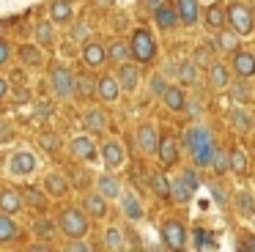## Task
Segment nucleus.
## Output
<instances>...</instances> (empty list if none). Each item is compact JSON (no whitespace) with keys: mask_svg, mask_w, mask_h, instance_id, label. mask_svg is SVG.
Returning <instances> with one entry per match:
<instances>
[{"mask_svg":"<svg viewBox=\"0 0 255 252\" xmlns=\"http://www.w3.org/2000/svg\"><path fill=\"white\" fill-rule=\"evenodd\" d=\"M211 236L206 233V230H192V247L195 250H211L214 244H209Z\"/></svg>","mask_w":255,"mask_h":252,"instance_id":"nucleus-44","label":"nucleus"},{"mask_svg":"<svg viewBox=\"0 0 255 252\" xmlns=\"http://www.w3.org/2000/svg\"><path fill=\"white\" fill-rule=\"evenodd\" d=\"M162 104H165L170 113H184V104H187V93H184L181 85H176V82H167L165 93H162Z\"/></svg>","mask_w":255,"mask_h":252,"instance_id":"nucleus-15","label":"nucleus"},{"mask_svg":"<svg viewBox=\"0 0 255 252\" xmlns=\"http://www.w3.org/2000/svg\"><path fill=\"white\" fill-rule=\"evenodd\" d=\"M129 52H132V58L137 60V63H151V60L156 58L154 36H151L145 27H137V30L132 33V38H129Z\"/></svg>","mask_w":255,"mask_h":252,"instance_id":"nucleus-4","label":"nucleus"},{"mask_svg":"<svg viewBox=\"0 0 255 252\" xmlns=\"http://www.w3.org/2000/svg\"><path fill=\"white\" fill-rule=\"evenodd\" d=\"M165 88H167V77L165 74H154L148 80V91H151V96H154V99H159L162 93H165Z\"/></svg>","mask_w":255,"mask_h":252,"instance_id":"nucleus-43","label":"nucleus"},{"mask_svg":"<svg viewBox=\"0 0 255 252\" xmlns=\"http://www.w3.org/2000/svg\"><path fill=\"white\" fill-rule=\"evenodd\" d=\"M88 22H77V25H74V30H72V36L77 38V41H88Z\"/></svg>","mask_w":255,"mask_h":252,"instance_id":"nucleus-50","label":"nucleus"},{"mask_svg":"<svg viewBox=\"0 0 255 252\" xmlns=\"http://www.w3.org/2000/svg\"><path fill=\"white\" fill-rule=\"evenodd\" d=\"M209 189H211V197H214V203H217V206H220V208H228V203H231V200H228V192L222 189L220 184H211Z\"/></svg>","mask_w":255,"mask_h":252,"instance_id":"nucleus-46","label":"nucleus"},{"mask_svg":"<svg viewBox=\"0 0 255 252\" xmlns=\"http://www.w3.org/2000/svg\"><path fill=\"white\" fill-rule=\"evenodd\" d=\"M17 236H19V230H17V222L11 219V214L0 211V247H3V244H11Z\"/></svg>","mask_w":255,"mask_h":252,"instance_id":"nucleus-31","label":"nucleus"},{"mask_svg":"<svg viewBox=\"0 0 255 252\" xmlns=\"http://www.w3.org/2000/svg\"><path fill=\"white\" fill-rule=\"evenodd\" d=\"M143 3H145V8H151V11H154V8H159V5L165 3V0H143Z\"/></svg>","mask_w":255,"mask_h":252,"instance_id":"nucleus-58","label":"nucleus"},{"mask_svg":"<svg viewBox=\"0 0 255 252\" xmlns=\"http://www.w3.org/2000/svg\"><path fill=\"white\" fill-rule=\"evenodd\" d=\"M113 3V0H99V5H110Z\"/></svg>","mask_w":255,"mask_h":252,"instance_id":"nucleus-59","label":"nucleus"},{"mask_svg":"<svg viewBox=\"0 0 255 252\" xmlns=\"http://www.w3.org/2000/svg\"><path fill=\"white\" fill-rule=\"evenodd\" d=\"M228 27H231L236 36H250L255 30V16H253V8L244 3H231L228 5Z\"/></svg>","mask_w":255,"mask_h":252,"instance_id":"nucleus-5","label":"nucleus"},{"mask_svg":"<svg viewBox=\"0 0 255 252\" xmlns=\"http://www.w3.org/2000/svg\"><path fill=\"white\" fill-rule=\"evenodd\" d=\"M33 230H36V233H39V236H44V239H50V236L55 233V225H52L50 219H36Z\"/></svg>","mask_w":255,"mask_h":252,"instance_id":"nucleus-47","label":"nucleus"},{"mask_svg":"<svg viewBox=\"0 0 255 252\" xmlns=\"http://www.w3.org/2000/svg\"><path fill=\"white\" fill-rule=\"evenodd\" d=\"M148 186H151V192H154L156 197H162V200H170V181L165 178V173H151Z\"/></svg>","mask_w":255,"mask_h":252,"instance_id":"nucleus-36","label":"nucleus"},{"mask_svg":"<svg viewBox=\"0 0 255 252\" xmlns=\"http://www.w3.org/2000/svg\"><path fill=\"white\" fill-rule=\"evenodd\" d=\"M203 22H206V27L209 30H222V27H228V11H225V5L222 3H209L206 5V11H203Z\"/></svg>","mask_w":255,"mask_h":252,"instance_id":"nucleus-19","label":"nucleus"},{"mask_svg":"<svg viewBox=\"0 0 255 252\" xmlns=\"http://www.w3.org/2000/svg\"><path fill=\"white\" fill-rule=\"evenodd\" d=\"M8 93H11V82H8L6 77H0V99H6Z\"/></svg>","mask_w":255,"mask_h":252,"instance_id":"nucleus-56","label":"nucleus"},{"mask_svg":"<svg viewBox=\"0 0 255 252\" xmlns=\"http://www.w3.org/2000/svg\"><path fill=\"white\" fill-rule=\"evenodd\" d=\"M137 142H140V151L145 156H156V145H159V131H156L154 124H143L137 129Z\"/></svg>","mask_w":255,"mask_h":252,"instance_id":"nucleus-16","label":"nucleus"},{"mask_svg":"<svg viewBox=\"0 0 255 252\" xmlns=\"http://www.w3.org/2000/svg\"><path fill=\"white\" fill-rule=\"evenodd\" d=\"M121 85H118V80L113 74H102L99 80H96V96L102 99V102L107 104H116L118 99H121Z\"/></svg>","mask_w":255,"mask_h":252,"instance_id":"nucleus-12","label":"nucleus"},{"mask_svg":"<svg viewBox=\"0 0 255 252\" xmlns=\"http://www.w3.org/2000/svg\"><path fill=\"white\" fill-rule=\"evenodd\" d=\"M99 159L105 162L107 170H118L124 162H127V153H124V148H121L118 140H105L99 145Z\"/></svg>","mask_w":255,"mask_h":252,"instance_id":"nucleus-9","label":"nucleus"},{"mask_svg":"<svg viewBox=\"0 0 255 252\" xmlns=\"http://www.w3.org/2000/svg\"><path fill=\"white\" fill-rule=\"evenodd\" d=\"M118 203H121V214L129 219V222H140V219L145 217V208H143V203H140V197L134 195V192H124L121 189Z\"/></svg>","mask_w":255,"mask_h":252,"instance_id":"nucleus-11","label":"nucleus"},{"mask_svg":"<svg viewBox=\"0 0 255 252\" xmlns=\"http://www.w3.org/2000/svg\"><path fill=\"white\" fill-rule=\"evenodd\" d=\"M44 189L50 192L52 197H61V195H66V189H69V181H66V175H61V173H50L44 178Z\"/></svg>","mask_w":255,"mask_h":252,"instance_id":"nucleus-35","label":"nucleus"},{"mask_svg":"<svg viewBox=\"0 0 255 252\" xmlns=\"http://www.w3.org/2000/svg\"><path fill=\"white\" fill-rule=\"evenodd\" d=\"M231 124H233V129L242 131V134L253 131V118H250V113L244 110V104H236V107L231 110Z\"/></svg>","mask_w":255,"mask_h":252,"instance_id":"nucleus-30","label":"nucleus"},{"mask_svg":"<svg viewBox=\"0 0 255 252\" xmlns=\"http://www.w3.org/2000/svg\"><path fill=\"white\" fill-rule=\"evenodd\" d=\"M72 19H74L72 0H52V5H50V22H55V25H69Z\"/></svg>","mask_w":255,"mask_h":252,"instance_id":"nucleus-24","label":"nucleus"},{"mask_svg":"<svg viewBox=\"0 0 255 252\" xmlns=\"http://www.w3.org/2000/svg\"><path fill=\"white\" fill-rule=\"evenodd\" d=\"M211 170H217V173H228V153H222L220 148L214 151V156H211Z\"/></svg>","mask_w":255,"mask_h":252,"instance_id":"nucleus-45","label":"nucleus"},{"mask_svg":"<svg viewBox=\"0 0 255 252\" xmlns=\"http://www.w3.org/2000/svg\"><path fill=\"white\" fill-rule=\"evenodd\" d=\"M39 145L44 148V153H58V148H61V137H58L55 131H41Z\"/></svg>","mask_w":255,"mask_h":252,"instance_id":"nucleus-42","label":"nucleus"},{"mask_svg":"<svg viewBox=\"0 0 255 252\" xmlns=\"http://www.w3.org/2000/svg\"><path fill=\"white\" fill-rule=\"evenodd\" d=\"M105 247L107 250H113V252H121V250H127V244H124V230L121 228H107L105 230Z\"/></svg>","mask_w":255,"mask_h":252,"instance_id":"nucleus-37","label":"nucleus"},{"mask_svg":"<svg viewBox=\"0 0 255 252\" xmlns=\"http://www.w3.org/2000/svg\"><path fill=\"white\" fill-rule=\"evenodd\" d=\"M11 140H14V129L6 121H0V145H3V142H11Z\"/></svg>","mask_w":255,"mask_h":252,"instance_id":"nucleus-51","label":"nucleus"},{"mask_svg":"<svg viewBox=\"0 0 255 252\" xmlns=\"http://www.w3.org/2000/svg\"><path fill=\"white\" fill-rule=\"evenodd\" d=\"M69 151H72L74 159H80V162H88V164H94L96 159H99V145L94 142V137H91V134L74 137V140L69 142Z\"/></svg>","mask_w":255,"mask_h":252,"instance_id":"nucleus-8","label":"nucleus"},{"mask_svg":"<svg viewBox=\"0 0 255 252\" xmlns=\"http://www.w3.org/2000/svg\"><path fill=\"white\" fill-rule=\"evenodd\" d=\"M22 206H25L22 192H14V189H3V192H0V211H6V214H17Z\"/></svg>","mask_w":255,"mask_h":252,"instance_id":"nucleus-29","label":"nucleus"},{"mask_svg":"<svg viewBox=\"0 0 255 252\" xmlns=\"http://www.w3.org/2000/svg\"><path fill=\"white\" fill-rule=\"evenodd\" d=\"M80 58H83V63L88 66V69H99V66H105L107 55H105V47H102L99 41H83Z\"/></svg>","mask_w":255,"mask_h":252,"instance_id":"nucleus-17","label":"nucleus"},{"mask_svg":"<svg viewBox=\"0 0 255 252\" xmlns=\"http://www.w3.org/2000/svg\"><path fill=\"white\" fill-rule=\"evenodd\" d=\"M74 93L77 96H94L96 93V82L91 80V77H85V74H74Z\"/></svg>","mask_w":255,"mask_h":252,"instance_id":"nucleus-41","label":"nucleus"},{"mask_svg":"<svg viewBox=\"0 0 255 252\" xmlns=\"http://www.w3.org/2000/svg\"><path fill=\"white\" fill-rule=\"evenodd\" d=\"M176 11H178V19H181V25L187 27H195L200 19V0H176Z\"/></svg>","mask_w":255,"mask_h":252,"instance_id":"nucleus-20","label":"nucleus"},{"mask_svg":"<svg viewBox=\"0 0 255 252\" xmlns=\"http://www.w3.org/2000/svg\"><path fill=\"white\" fill-rule=\"evenodd\" d=\"M105 129H107V115H105V110H99V107L85 110V131H88V134H102Z\"/></svg>","mask_w":255,"mask_h":252,"instance_id":"nucleus-26","label":"nucleus"},{"mask_svg":"<svg viewBox=\"0 0 255 252\" xmlns=\"http://www.w3.org/2000/svg\"><path fill=\"white\" fill-rule=\"evenodd\" d=\"M66 252H91V247L80 244V241H72V244H66Z\"/></svg>","mask_w":255,"mask_h":252,"instance_id":"nucleus-55","label":"nucleus"},{"mask_svg":"<svg viewBox=\"0 0 255 252\" xmlns=\"http://www.w3.org/2000/svg\"><path fill=\"white\" fill-rule=\"evenodd\" d=\"M239 250L255 252V236H242V239H239Z\"/></svg>","mask_w":255,"mask_h":252,"instance_id":"nucleus-54","label":"nucleus"},{"mask_svg":"<svg viewBox=\"0 0 255 252\" xmlns=\"http://www.w3.org/2000/svg\"><path fill=\"white\" fill-rule=\"evenodd\" d=\"M50 88H52V93H55L58 99H63V102L74 99V96H77V93H74V71L69 69L66 63H52V69H50Z\"/></svg>","mask_w":255,"mask_h":252,"instance_id":"nucleus-3","label":"nucleus"},{"mask_svg":"<svg viewBox=\"0 0 255 252\" xmlns=\"http://www.w3.org/2000/svg\"><path fill=\"white\" fill-rule=\"evenodd\" d=\"M116 80H118V85H121V91L134 93V91H137V85H140V71H137V66H132L129 60L118 63Z\"/></svg>","mask_w":255,"mask_h":252,"instance_id":"nucleus-13","label":"nucleus"},{"mask_svg":"<svg viewBox=\"0 0 255 252\" xmlns=\"http://www.w3.org/2000/svg\"><path fill=\"white\" fill-rule=\"evenodd\" d=\"M8 60H11V47H8V41L0 38V66H6Z\"/></svg>","mask_w":255,"mask_h":252,"instance_id":"nucleus-53","label":"nucleus"},{"mask_svg":"<svg viewBox=\"0 0 255 252\" xmlns=\"http://www.w3.org/2000/svg\"><path fill=\"white\" fill-rule=\"evenodd\" d=\"M33 38L41 49L55 47V22H39V25L33 27Z\"/></svg>","mask_w":255,"mask_h":252,"instance_id":"nucleus-27","label":"nucleus"},{"mask_svg":"<svg viewBox=\"0 0 255 252\" xmlns=\"http://www.w3.org/2000/svg\"><path fill=\"white\" fill-rule=\"evenodd\" d=\"M162 241H165L167 250H187V230H184L181 222H176V219H165L162 222Z\"/></svg>","mask_w":255,"mask_h":252,"instance_id":"nucleus-7","label":"nucleus"},{"mask_svg":"<svg viewBox=\"0 0 255 252\" xmlns=\"http://www.w3.org/2000/svg\"><path fill=\"white\" fill-rule=\"evenodd\" d=\"M105 55H107V60H113V63H124V60H129L132 58V52H129V41H121V38L110 41V47H105Z\"/></svg>","mask_w":255,"mask_h":252,"instance_id":"nucleus-32","label":"nucleus"},{"mask_svg":"<svg viewBox=\"0 0 255 252\" xmlns=\"http://www.w3.org/2000/svg\"><path fill=\"white\" fill-rule=\"evenodd\" d=\"M154 22H156V27H159V30H173V27L178 25V11H176V5H165L162 3L159 8H154Z\"/></svg>","mask_w":255,"mask_h":252,"instance_id":"nucleus-22","label":"nucleus"},{"mask_svg":"<svg viewBox=\"0 0 255 252\" xmlns=\"http://www.w3.org/2000/svg\"><path fill=\"white\" fill-rule=\"evenodd\" d=\"M181 178H184V184H187V186H189V189H192V192H198V189H200V178H198V175H195V170H192V167L181 170Z\"/></svg>","mask_w":255,"mask_h":252,"instance_id":"nucleus-48","label":"nucleus"},{"mask_svg":"<svg viewBox=\"0 0 255 252\" xmlns=\"http://www.w3.org/2000/svg\"><path fill=\"white\" fill-rule=\"evenodd\" d=\"M184 113H187L189 118H198V115L203 113V107H200V102H189V99H187V104H184Z\"/></svg>","mask_w":255,"mask_h":252,"instance_id":"nucleus-52","label":"nucleus"},{"mask_svg":"<svg viewBox=\"0 0 255 252\" xmlns=\"http://www.w3.org/2000/svg\"><path fill=\"white\" fill-rule=\"evenodd\" d=\"M231 66L236 71V77H244V80H253L255 77V55L247 52V49H233Z\"/></svg>","mask_w":255,"mask_h":252,"instance_id":"nucleus-10","label":"nucleus"},{"mask_svg":"<svg viewBox=\"0 0 255 252\" xmlns=\"http://www.w3.org/2000/svg\"><path fill=\"white\" fill-rule=\"evenodd\" d=\"M96 192H99L105 200H118V195H121V181L113 175V170L96 175Z\"/></svg>","mask_w":255,"mask_h":252,"instance_id":"nucleus-18","label":"nucleus"},{"mask_svg":"<svg viewBox=\"0 0 255 252\" xmlns=\"http://www.w3.org/2000/svg\"><path fill=\"white\" fill-rule=\"evenodd\" d=\"M156 159H159L162 167H170V164H176L178 159V145L173 137H159V145H156Z\"/></svg>","mask_w":255,"mask_h":252,"instance_id":"nucleus-21","label":"nucleus"},{"mask_svg":"<svg viewBox=\"0 0 255 252\" xmlns=\"http://www.w3.org/2000/svg\"><path fill=\"white\" fill-rule=\"evenodd\" d=\"M19 60L28 66H39L41 63V47L39 44H25V47H19Z\"/></svg>","mask_w":255,"mask_h":252,"instance_id":"nucleus-40","label":"nucleus"},{"mask_svg":"<svg viewBox=\"0 0 255 252\" xmlns=\"http://www.w3.org/2000/svg\"><path fill=\"white\" fill-rule=\"evenodd\" d=\"M83 211L94 219H102L107 214V200L99 195V192H85L83 195Z\"/></svg>","mask_w":255,"mask_h":252,"instance_id":"nucleus-23","label":"nucleus"},{"mask_svg":"<svg viewBox=\"0 0 255 252\" xmlns=\"http://www.w3.org/2000/svg\"><path fill=\"white\" fill-rule=\"evenodd\" d=\"M176 77L184 82V85H195V82H198V63H195V60L178 63V74Z\"/></svg>","mask_w":255,"mask_h":252,"instance_id":"nucleus-38","label":"nucleus"},{"mask_svg":"<svg viewBox=\"0 0 255 252\" xmlns=\"http://www.w3.org/2000/svg\"><path fill=\"white\" fill-rule=\"evenodd\" d=\"M36 110H39V113H36V118H50V115H52V104H39Z\"/></svg>","mask_w":255,"mask_h":252,"instance_id":"nucleus-57","label":"nucleus"},{"mask_svg":"<svg viewBox=\"0 0 255 252\" xmlns=\"http://www.w3.org/2000/svg\"><path fill=\"white\" fill-rule=\"evenodd\" d=\"M228 93H231V99L236 104H250L253 102V85H250L247 80H244V77H236V82H231V85H228Z\"/></svg>","mask_w":255,"mask_h":252,"instance_id":"nucleus-25","label":"nucleus"},{"mask_svg":"<svg viewBox=\"0 0 255 252\" xmlns=\"http://www.w3.org/2000/svg\"><path fill=\"white\" fill-rule=\"evenodd\" d=\"M206 69H209V88L211 91H228V85H231V71H228V66L222 60H211Z\"/></svg>","mask_w":255,"mask_h":252,"instance_id":"nucleus-14","label":"nucleus"},{"mask_svg":"<svg viewBox=\"0 0 255 252\" xmlns=\"http://www.w3.org/2000/svg\"><path fill=\"white\" fill-rule=\"evenodd\" d=\"M239 38L242 36H236L233 30H217V41H214V49L217 52H233V49H239Z\"/></svg>","mask_w":255,"mask_h":252,"instance_id":"nucleus-33","label":"nucleus"},{"mask_svg":"<svg viewBox=\"0 0 255 252\" xmlns=\"http://www.w3.org/2000/svg\"><path fill=\"white\" fill-rule=\"evenodd\" d=\"M36 170V156L28 151V148H17V151L8 153V175L14 178H25Z\"/></svg>","mask_w":255,"mask_h":252,"instance_id":"nucleus-6","label":"nucleus"},{"mask_svg":"<svg viewBox=\"0 0 255 252\" xmlns=\"http://www.w3.org/2000/svg\"><path fill=\"white\" fill-rule=\"evenodd\" d=\"M192 195H195V192L184 184L181 175H176V178L170 181V200H176V203H181V206H184V203L192 200Z\"/></svg>","mask_w":255,"mask_h":252,"instance_id":"nucleus-34","label":"nucleus"},{"mask_svg":"<svg viewBox=\"0 0 255 252\" xmlns=\"http://www.w3.org/2000/svg\"><path fill=\"white\" fill-rule=\"evenodd\" d=\"M22 200L30 203L33 208H44V195H41V192H36V189H28V192L22 195Z\"/></svg>","mask_w":255,"mask_h":252,"instance_id":"nucleus-49","label":"nucleus"},{"mask_svg":"<svg viewBox=\"0 0 255 252\" xmlns=\"http://www.w3.org/2000/svg\"><path fill=\"white\" fill-rule=\"evenodd\" d=\"M55 228L66 239H83L88 233V214L83 208H63L55 219Z\"/></svg>","mask_w":255,"mask_h":252,"instance_id":"nucleus-2","label":"nucleus"},{"mask_svg":"<svg viewBox=\"0 0 255 252\" xmlns=\"http://www.w3.org/2000/svg\"><path fill=\"white\" fill-rule=\"evenodd\" d=\"M228 170H231V173H236V175L247 173V156H244L242 148H236V151L228 153Z\"/></svg>","mask_w":255,"mask_h":252,"instance_id":"nucleus-39","label":"nucleus"},{"mask_svg":"<svg viewBox=\"0 0 255 252\" xmlns=\"http://www.w3.org/2000/svg\"><path fill=\"white\" fill-rule=\"evenodd\" d=\"M184 148H187V153L192 156L195 167H211V156H214L217 151V142L214 137H211V131L206 129V126H189L187 131H184Z\"/></svg>","mask_w":255,"mask_h":252,"instance_id":"nucleus-1","label":"nucleus"},{"mask_svg":"<svg viewBox=\"0 0 255 252\" xmlns=\"http://www.w3.org/2000/svg\"><path fill=\"white\" fill-rule=\"evenodd\" d=\"M233 206H236V211L242 214L244 219H255V197L250 195V192L239 189L236 195H233Z\"/></svg>","mask_w":255,"mask_h":252,"instance_id":"nucleus-28","label":"nucleus"}]
</instances>
